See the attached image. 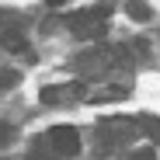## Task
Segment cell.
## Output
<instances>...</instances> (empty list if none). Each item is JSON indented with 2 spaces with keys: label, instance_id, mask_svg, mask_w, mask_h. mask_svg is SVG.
Returning a JSON list of instances; mask_svg holds the SVG:
<instances>
[{
  "label": "cell",
  "instance_id": "obj_1",
  "mask_svg": "<svg viewBox=\"0 0 160 160\" xmlns=\"http://www.w3.org/2000/svg\"><path fill=\"white\" fill-rule=\"evenodd\" d=\"M136 136H139L136 118H104V122H98V146L104 153L129 150Z\"/></svg>",
  "mask_w": 160,
  "mask_h": 160
},
{
  "label": "cell",
  "instance_id": "obj_2",
  "mask_svg": "<svg viewBox=\"0 0 160 160\" xmlns=\"http://www.w3.org/2000/svg\"><path fill=\"white\" fill-rule=\"evenodd\" d=\"M118 63H129V52L122 45H94V49L84 52V56H77V70L84 77H104Z\"/></svg>",
  "mask_w": 160,
  "mask_h": 160
},
{
  "label": "cell",
  "instance_id": "obj_3",
  "mask_svg": "<svg viewBox=\"0 0 160 160\" xmlns=\"http://www.w3.org/2000/svg\"><path fill=\"white\" fill-rule=\"evenodd\" d=\"M108 7H87V11H77V14H70V21H66V28L77 35V38H84V42H98L104 32H108Z\"/></svg>",
  "mask_w": 160,
  "mask_h": 160
},
{
  "label": "cell",
  "instance_id": "obj_4",
  "mask_svg": "<svg viewBox=\"0 0 160 160\" xmlns=\"http://www.w3.org/2000/svg\"><path fill=\"white\" fill-rule=\"evenodd\" d=\"M45 143L56 150V157H77L80 153V132L73 125H52Z\"/></svg>",
  "mask_w": 160,
  "mask_h": 160
},
{
  "label": "cell",
  "instance_id": "obj_5",
  "mask_svg": "<svg viewBox=\"0 0 160 160\" xmlns=\"http://www.w3.org/2000/svg\"><path fill=\"white\" fill-rule=\"evenodd\" d=\"M87 94V87L84 84H59V87H42V104H70V101H77V98H84Z\"/></svg>",
  "mask_w": 160,
  "mask_h": 160
},
{
  "label": "cell",
  "instance_id": "obj_6",
  "mask_svg": "<svg viewBox=\"0 0 160 160\" xmlns=\"http://www.w3.org/2000/svg\"><path fill=\"white\" fill-rule=\"evenodd\" d=\"M0 45L7 52H18V56H28V38L21 35V28H4L0 32Z\"/></svg>",
  "mask_w": 160,
  "mask_h": 160
},
{
  "label": "cell",
  "instance_id": "obj_7",
  "mask_svg": "<svg viewBox=\"0 0 160 160\" xmlns=\"http://www.w3.org/2000/svg\"><path fill=\"white\" fill-rule=\"evenodd\" d=\"M129 91L122 87V84H112V87H98V91H91V98L87 101H118V98H125Z\"/></svg>",
  "mask_w": 160,
  "mask_h": 160
},
{
  "label": "cell",
  "instance_id": "obj_8",
  "mask_svg": "<svg viewBox=\"0 0 160 160\" xmlns=\"http://www.w3.org/2000/svg\"><path fill=\"white\" fill-rule=\"evenodd\" d=\"M125 11H129V18H132V21H139V24L153 18V7H150V4H143V0H129Z\"/></svg>",
  "mask_w": 160,
  "mask_h": 160
},
{
  "label": "cell",
  "instance_id": "obj_9",
  "mask_svg": "<svg viewBox=\"0 0 160 160\" xmlns=\"http://www.w3.org/2000/svg\"><path fill=\"white\" fill-rule=\"evenodd\" d=\"M136 125H139V132H146L150 139H160V118L157 115H139Z\"/></svg>",
  "mask_w": 160,
  "mask_h": 160
},
{
  "label": "cell",
  "instance_id": "obj_10",
  "mask_svg": "<svg viewBox=\"0 0 160 160\" xmlns=\"http://www.w3.org/2000/svg\"><path fill=\"white\" fill-rule=\"evenodd\" d=\"M28 160H56V150H52L45 139H38V143H32V153H28Z\"/></svg>",
  "mask_w": 160,
  "mask_h": 160
},
{
  "label": "cell",
  "instance_id": "obj_11",
  "mask_svg": "<svg viewBox=\"0 0 160 160\" xmlns=\"http://www.w3.org/2000/svg\"><path fill=\"white\" fill-rule=\"evenodd\" d=\"M125 160H157V150L153 146H139V150H129Z\"/></svg>",
  "mask_w": 160,
  "mask_h": 160
},
{
  "label": "cell",
  "instance_id": "obj_12",
  "mask_svg": "<svg viewBox=\"0 0 160 160\" xmlns=\"http://www.w3.org/2000/svg\"><path fill=\"white\" fill-rule=\"evenodd\" d=\"M14 84H18V73H14V70H0V94L11 91Z\"/></svg>",
  "mask_w": 160,
  "mask_h": 160
},
{
  "label": "cell",
  "instance_id": "obj_13",
  "mask_svg": "<svg viewBox=\"0 0 160 160\" xmlns=\"http://www.w3.org/2000/svg\"><path fill=\"white\" fill-rule=\"evenodd\" d=\"M11 139H14V129H11L7 122H0V146H7Z\"/></svg>",
  "mask_w": 160,
  "mask_h": 160
},
{
  "label": "cell",
  "instance_id": "obj_14",
  "mask_svg": "<svg viewBox=\"0 0 160 160\" xmlns=\"http://www.w3.org/2000/svg\"><path fill=\"white\" fill-rule=\"evenodd\" d=\"M49 4H52V7H63V4H70V0H49Z\"/></svg>",
  "mask_w": 160,
  "mask_h": 160
}]
</instances>
